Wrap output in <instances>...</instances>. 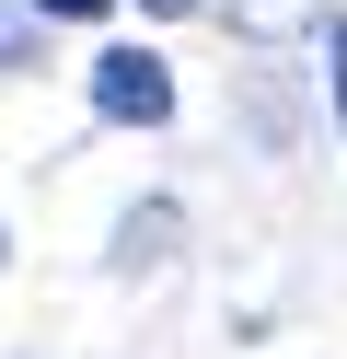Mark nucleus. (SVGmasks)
Listing matches in <instances>:
<instances>
[{"label": "nucleus", "mask_w": 347, "mask_h": 359, "mask_svg": "<svg viewBox=\"0 0 347 359\" xmlns=\"http://www.w3.org/2000/svg\"><path fill=\"white\" fill-rule=\"evenodd\" d=\"M0 47H12V24H0Z\"/></svg>", "instance_id": "5"}, {"label": "nucleus", "mask_w": 347, "mask_h": 359, "mask_svg": "<svg viewBox=\"0 0 347 359\" xmlns=\"http://www.w3.org/2000/svg\"><path fill=\"white\" fill-rule=\"evenodd\" d=\"M324 70H336V128H347V12H324Z\"/></svg>", "instance_id": "2"}, {"label": "nucleus", "mask_w": 347, "mask_h": 359, "mask_svg": "<svg viewBox=\"0 0 347 359\" xmlns=\"http://www.w3.org/2000/svg\"><path fill=\"white\" fill-rule=\"evenodd\" d=\"M93 116L162 128V116H174V70H162L151 47H104V58H93Z\"/></svg>", "instance_id": "1"}, {"label": "nucleus", "mask_w": 347, "mask_h": 359, "mask_svg": "<svg viewBox=\"0 0 347 359\" xmlns=\"http://www.w3.org/2000/svg\"><path fill=\"white\" fill-rule=\"evenodd\" d=\"M46 24H104V0H46Z\"/></svg>", "instance_id": "3"}, {"label": "nucleus", "mask_w": 347, "mask_h": 359, "mask_svg": "<svg viewBox=\"0 0 347 359\" xmlns=\"http://www.w3.org/2000/svg\"><path fill=\"white\" fill-rule=\"evenodd\" d=\"M139 12H197V0H139Z\"/></svg>", "instance_id": "4"}]
</instances>
